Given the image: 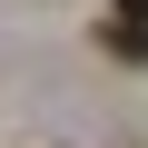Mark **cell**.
Listing matches in <instances>:
<instances>
[{"mask_svg": "<svg viewBox=\"0 0 148 148\" xmlns=\"http://www.w3.org/2000/svg\"><path fill=\"white\" fill-rule=\"evenodd\" d=\"M99 40H109V59H138V69H148V30H138V20H109Z\"/></svg>", "mask_w": 148, "mask_h": 148, "instance_id": "1", "label": "cell"}, {"mask_svg": "<svg viewBox=\"0 0 148 148\" xmlns=\"http://www.w3.org/2000/svg\"><path fill=\"white\" fill-rule=\"evenodd\" d=\"M109 20H138V30H148V0H119V10H109Z\"/></svg>", "mask_w": 148, "mask_h": 148, "instance_id": "2", "label": "cell"}]
</instances>
